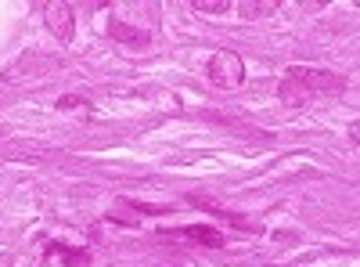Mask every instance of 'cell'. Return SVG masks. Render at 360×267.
Listing matches in <instances>:
<instances>
[{"mask_svg": "<svg viewBox=\"0 0 360 267\" xmlns=\"http://www.w3.org/2000/svg\"><path fill=\"white\" fill-rule=\"evenodd\" d=\"M205 72H209V80H213L216 87H223V90L238 87V83L245 80V65H242V58H238L235 51H216V55L209 58V65H205Z\"/></svg>", "mask_w": 360, "mask_h": 267, "instance_id": "1", "label": "cell"}, {"mask_svg": "<svg viewBox=\"0 0 360 267\" xmlns=\"http://www.w3.org/2000/svg\"><path fill=\"white\" fill-rule=\"evenodd\" d=\"M296 76L303 80V87L314 94H339V90H346V80L342 76H335V72H324V69H306V65H296L292 69Z\"/></svg>", "mask_w": 360, "mask_h": 267, "instance_id": "2", "label": "cell"}, {"mask_svg": "<svg viewBox=\"0 0 360 267\" xmlns=\"http://www.w3.org/2000/svg\"><path fill=\"white\" fill-rule=\"evenodd\" d=\"M43 18H47L50 33H55L62 43L72 40L76 22H72V8H69V4H62V0H47V4H43Z\"/></svg>", "mask_w": 360, "mask_h": 267, "instance_id": "3", "label": "cell"}, {"mask_svg": "<svg viewBox=\"0 0 360 267\" xmlns=\"http://www.w3.org/2000/svg\"><path fill=\"white\" fill-rule=\"evenodd\" d=\"M277 98H281V105H289V109H299V105H306V102H310L314 94L303 87V80L296 76V72H289V76L281 80V87H277Z\"/></svg>", "mask_w": 360, "mask_h": 267, "instance_id": "4", "label": "cell"}, {"mask_svg": "<svg viewBox=\"0 0 360 267\" xmlns=\"http://www.w3.org/2000/svg\"><path fill=\"white\" fill-rule=\"evenodd\" d=\"M176 235L195 238V242H202V246H213V249L227 246V235L216 231V228H209V224H188V228H176Z\"/></svg>", "mask_w": 360, "mask_h": 267, "instance_id": "5", "label": "cell"}, {"mask_svg": "<svg viewBox=\"0 0 360 267\" xmlns=\"http://www.w3.org/2000/svg\"><path fill=\"white\" fill-rule=\"evenodd\" d=\"M112 40H119L126 47H148V33L126 26V22H112Z\"/></svg>", "mask_w": 360, "mask_h": 267, "instance_id": "6", "label": "cell"}, {"mask_svg": "<svg viewBox=\"0 0 360 267\" xmlns=\"http://www.w3.org/2000/svg\"><path fill=\"white\" fill-rule=\"evenodd\" d=\"M47 253H50V256H62V260H65V267H83V263H90V253H87V249H65V246H50Z\"/></svg>", "mask_w": 360, "mask_h": 267, "instance_id": "7", "label": "cell"}, {"mask_svg": "<svg viewBox=\"0 0 360 267\" xmlns=\"http://www.w3.org/2000/svg\"><path fill=\"white\" fill-rule=\"evenodd\" d=\"M277 4H274V0H263V4H256V0H245V4H242V15L245 18H260V15H270Z\"/></svg>", "mask_w": 360, "mask_h": 267, "instance_id": "8", "label": "cell"}, {"mask_svg": "<svg viewBox=\"0 0 360 267\" xmlns=\"http://www.w3.org/2000/svg\"><path fill=\"white\" fill-rule=\"evenodd\" d=\"M191 8H195V11H205V15H220V11H227L230 4H227V0H195Z\"/></svg>", "mask_w": 360, "mask_h": 267, "instance_id": "9", "label": "cell"}, {"mask_svg": "<svg viewBox=\"0 0 360 267\" xmlns=\"http://www.w3.org/2000/svg\"><path fill=\"white\" fill-rule=\"evenodd\" d=\"M87 105V98H80V94H65V98H58V109H80Z\"/></svg>", "mask_w": 360, "mask_h": 267, "instance_id": "10", "label": "cell"}, {"mask_svg": "<svg viewBox=\"0 0 360 267\" xmlns=\"http://www.w3.org/2000/svg\"><path fill=\"white\" fill-rule=\"evenodd\" d=\"M126 206L137 210V213H169V210H162V206H148V203H134V199H126Z\"/></svg>", "mask_w": 360, "mask_h": 267, "instance_id": "11", "label": "cell"}]
</instances>
